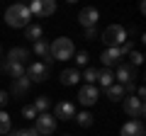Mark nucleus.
<instances>
[{"label": "nucleus", "mask_w": 146, "mask_h": 136, "mask_svg": "<svg viewBox=\"0 0 146 136\" xmlns=\"http://www.w3.org/2000/svg\"><path fill=\"white\" fill-rule=\"evenodd\" d=\"M129 58H131V68L144 63V56H141V51H131V53H129Z\"/></svg>", "instance_id": "nucleus-27"}, {"label": "nucleus", "mask_w": 146, "mask_h": 136, "mask_svg": "<svg viewBox=\"0 0 146 136\" xmlns=\"http://www.w3.org/2000/svg\"><path fill=\"white\" fill-rule=\"evenodd\" d=\"M124 112L129 117H134V119H141L144 117V100H139L136 95L124 97Z\"/></svg>", "instance_id": "nucleus-5"}, {"label": "nucleus", "mask_w": 146, "mask_h": 136, "mask_svg": "<svg viewBox=\"0 0 146 136\" xmlns=\"http://www.w3.org/2000/svg\"><path fill=\"white\" fill-rule=\"evenodd\" d=\"M42 34H44V29H42L39 24H27V27H25V37L32 39V42H39Z\"/></svg>", "instance_id": "nucleus-19"}, {"label": "nucleus", "mask_w": 146, "mask_h": 136, "mask_svg": "<svg viewBox=\"0 0 146 136\" xmlns=\"http://www.w3.org/2000/svg\"><path fill=\"white\" fill-rule=\"evenodd\" d=\"M56 117H58V119H73V117H76V107H73V102H68V100L58 102V105H56Z\"/></svg>", "instance_id": "nucleus-12"}, {"label": "nucleus", "mask_w": 146, "mask_h": 136, "mask_svg": "<svg viewBox=\"0 0 146 136\" xmlns=\"http://www.w3.org/2000/svg\"><path fill=\"white\" fill-rule=\"evenodd\" d=\"M25 75L29 78V83H44V80H46V75H49V68L44 66V63L34 61V63L25 71Z\"/></svg>", "instance_id": "nucleus-6"}, {"label": "nucleus", "mask_w": 146, "mask_h": 136, "mask_svg": "<svg viewBox=\"0 0 146 136\" xmlns=\"http://www.w3.org/2000/svg\"><path fill=\"white\" fill-rule=\"evenodd\" d=\"M56 12V3L54 0H42V7H39V17H49Z\"/></svg>", "instance_id": "nucleus-22"}, {"label": "nucleus", "mask_w": 146, "mask_h": 136, "mask_svg": "<svg viewBox=\"0 0 146 136\" xmlns=\"http://www.w3.org/2000/svg\"><path fill=\"white\" fill-rule=\"evenodd\" d=\"M146 131H144V121L141 119H131V121H127L124 126H122V131H119V136H144Z\"/></svg>", "instance_id": "nucleus-11"}, {"label": "nucleus", "mask_w": 146, "mask_h": 136, "mask_svg": "<svg viewBox=\"0 0 146 136\" xmlns=\"http://www.w3.org/2000/svg\"><path fill=\"white\" fill-rule=\"evenodd\" d=\"M115 78L119 80V85L124 88V85H131V83H134V78H136V71H134L131 66H127V63H122V66L117 68Z\"/></svg>", "instance_id": "nucleus-8"}, {"label": "nucleus", "mask_w": 146, "mask_h": 136, "mask_svg": "<svg viewBox=\"0 0 146 136\" xmlns=\"http://www.w3.org/2000/svg\"><path fill=\"white\" fill-rule=\"evenodd\" d=\"M88 61H90V56L85 51H78L76 53V63H78V66H88Z\"/></svg>", "instance_id": "nucleus-29"}, {"label": "nucleus", "mask_w": 146, "mask_h": 136, "mask_svg": "<svg viewBox=\"0 0 146 136\" xmlns=\"http://www.w3.org/2000/svg\"><path fill=\"white\" fill-rule=\"evenodd\" d=\"M27 58H29V51L27 49H22V46H17V49H10V53H7V61H12V63H25Z\"/></svg>", "instance_id": "nucleus-16"}, {"label": "nucleus", "mask_w": 146, "mask_h": 136, "mask_svg": "<svg viewBox=\"0 0 146 136\" xmlns=\"http://www.w3.org/2000/svg\"><path fill=\"white\" fill-rule=\"evenodd\" d=\"M49 107H51V100H49L46 95H42V97H36V100H34V110H36V114H46Z\"/></svg>", "instance_id": "nucleus-21"}, {"label": "nucleus", "mask_w": 146, "mask_h": 136, "mask_svg": "<svg viewBox=\"0 0 146 136\" xmlns=\"http://www.w3.org/2000/svg\"><path fill=\"white\" fill-rule=\"evenodd\" d=\"M49 49H51V58L54 61H68V58H73V42L68 37L56 39L54 44H49Z\"/></svg>", "instance_id": "nucleus-3"}, {"label": "nucleus", "mask_w": 146, "mask_h": 136, "mask_svg": "<svg viewBox=\"0 0 146 136\" xmlns=\"http://www.w3.org/2000/svg\"><path fill=\"white\" fill-rule=\"evenodd\" d=\"M85 39H88V42H93V39H98V29H95V27H90V29H85Z\"/></svg>", "instance_id": "nucleus-30"}, {"label": "nucleus", "mask_w": 146, "mask_h": 136, "mask_svg": "<svg viewBox=\"0 0 146 136\" xmlns=\"http://www.w3.org/2000/svg\"><path fill=\"white\" fill-rule=\"evenodd\" d=\"M10 136H39L34 129H15V131H10Z\"/></svg>", "instance_id": "nucleus-26"}, {"label": "nucleus", "mask_w": 146, "mask_h": 136, "mask_svg": "<svg viewBox=\"0 0 146 136\" xmlns=\"http://www.w3.org/2000/svg\"><path fill=\"white\" fill-rule=\"evenodd\" d=\"M22 114H25V119H36V110H34V105H27L25 110H22Z\"/></svg>", "instance_id": "nucleus-28"}, {"label": "nucleus", "mask_w": 146, "mask_h": 136, "mask_svg": "<svg viewBox=\"0 0 146 136\" xmlns=\"http://www.w3.org/2000/svg\"><path fill=\"white\" fill-rule=\"evenodd\" d=\"M98 88L95 85H85V88H80V92H78V102L80 105H85V107H90V105H95L98 102Z\"/></svg>", "instance_id": "nucleus-7"}, {"label": "nucleus", "mask_w": 146, "mask_h": 136, "mask_svg": "<svg viewBox=\"0 0 146 136\" xmlns=\"http://www.w3.org/2000/svg\"><path fill=\"white\" fill-rule=\"evenodd\" d=\"M78 80H80V73L76 71V68H66V71L61 73V83L63 85H76Z\"/></svg>", "instance_id": "nucleus-18"}, {"label": "nucleus", "mask_w": 146, "mask_h": 136, "mask_svg": "<svg viewBox=\"0 0 146 136\" xmlns=\"http://www.w3.org/2000/svg\"><path fill=\"white\" fill-rule=\"evenodd\" d=\"M73 119L78 121V124L83 126V129H88V126H93V114H90V112H80V114H76Z\"/></svg>", "instance_id": "nucleus-23"}, {"label": "nucleus", "mask_w": 146, "mask_h": 136, "mask_svg": "<svg viewBox=\"0 0 146 136\" xmlns=\"http://www.w3.org/2000/svg\"><path fill=\"white\" fill-rule=\"evenodd\" d=\"M83 80H85L88 85H93L95 80H98V71H95V68H88V71L83 73Z\"/></svg>", "instance_id": "nucleus-25"}, {"label": "nucleus", "mask_w": 146, "mask_h": 136, "mask_svg": "<svg viewBox=\"0 0 146 136\" xmlns=\"http://www.w3.org/2000/svg\"><path fill=\"white\" fill-rule=\"evenodd\" d=\"M105 95H107L112 102L124 100V88H122V85H110V88H105Z\"/></svg>", "instance_id": "nucleus-20"}, {"label": "nucleus", "mask_w": 146, "mask_h": 136, "mask_svg": "<svg viewBox=\"0 0 146 136\" xmlns=\"http://www.w3.org/2000/svg\"><path fill=\"white\" fill-rule=\"evenodd\" d=\"M100 61L105 63V66H115V63H119L122 61V53H119V49H105L102 51V56H100Z\"/></svg>", "instance_id": "nucleus-14"}, {"label": "nucleus", "mask_w": 146, "mask_h": 136, "mask_svg": "<svg viewBox=\"0 0 146 136\" xmlns=\"http://www.w3.org/2000/svg\"><path fill=\"white\" fill-rule=\"evenodd\" d=\"M3 71H7L10 73V78L15 80V78H22L25 75V66H20V63H12V61H3Z\"/></svg>", "instance_id": "nucleus-15"}, {"label": "nucleus", "mask_w": 146, "mask_h": 136, "mask_svg": "<svg viewBox=\"0 0 146 136\" xmlns=\"http://www.w3.org/2000/svg\"><path fill=\"white\" fill-rule=\"evenodd\" d=\"M7 102H10V95H7L5 90H0V107H5Z\"/></svg>", "instance_id": "nucleus-31"}, {"label": "nucleus", "mask_w": 146, "mask_h": 136, "mask_svg": "<svg viewBox=\"0 0 146 136\" xmlns=\"http://www.w3.org/2000/svg\"><path fill=\"white\" fill-rule=\"evenodd\" d=\"M54 129H56V119H54L49 112H46V114H39V117L34 119V131H36L39 136H51Z\"/></svg>", "instance_id": "nucleus-4"}, {"label": "nucleus", "mask_w": 146, "mask_h": 136, "mask_svg": "<svg viewBox=\"0 0 146 136\" xmlns=\"http://www.w3.org/2000/svg\"><path fill=\"white\" fill-rule=\"evenodd\" d=\"M10 129H12L10 114L7 112H0V134H10Z\"/></svg>", "instance_id": "nucleus-24"}, {"label": "nucleus", "mask_w": 146, "mask_h": 136, "mask_svg": "<svg viewBox=\"0 0 146 136\" xmlns=\"http://www.w3.org/2000/svg\"><path fill=\"white\" fill-rule=\"evenodd\" d=\"M34 53H36V56H39V58H44V66H51V63H54V58H51V49H49V42H44V39H39V42H34Z\"/></svg>", "instance_id": "nucleus-9"}, {"label": "nucleus", "mask_w": 146, "mask_h": 136, "mask_svg": "<svg viewBox=\"0 0 146 136\" xmlns=\"http://www.w3.org/2000/svg\"><path fill=\"white\" fill-rule=\"evenodd\" d=\"M100 20V12L95 10V7H85V10H80L78 15V22L85 27V29H90V27H95V22Z\"/></svg>", "instance_id": "nucleus-10"}, {"label": "nucleus", "mask_w": 146, "mask_h": 136, "mask_svg": "<svg viewBox=\"0 0 146 136\" xmlns=\"http://www.w3.org/2000/svg\"><path fill=\"white\" fill-rule=\"evenodd\" d=\"M32 15L29 10H27V5H10L5 10V22L10 27H20V29H25L27 24H29Z\"/></svg>", "instance_id": "nucleus-1"}, {"label": "nucleus", "mask_w": 146, "mask_h": 136, "mask_svg": "<svg viewBox=\"0 0 146 136\" xmlns=\"http://www.w3.org/2000/svg\"><path fill=\"white\" fill-rule=\"evenodd\" d=\"M98 83L102 85V88H110V85H115V73H112V68L98 71Z\"/></svg>", "instance_id": "nucleus-17"}, {"label": "nucleus", "mask_w": 146, "mask_h": 136, "mask_svg": "<svg viewBox=\"0 0 146 136\" xmlns=\"http://www.w3.org/2000/svg\"><path fill=\"white\" fill-rule=\"evenodd\" d=\"M102 42L107 44V49H119L122 44L127 42V32L122 24H110L107 29L102 32Z\"/></svg>", "instance_id": "nucleus-2"}, {"label": "nucleus", "mask_w": 146, "mask_h": 136, "mask_svg": "<svg viewBox=\"0 0 146 136\" xmlns=\"http://www.w3.org/2000/svg\"><path fill=\"white\" fill-rule=\"evenodd\" d=\"M29 78H27V75H22V78H15L12 80V95H15V97H22V95H27L29 92Z\"/></svg>", "instance_id": "nucleus-13"}]
</instances>
